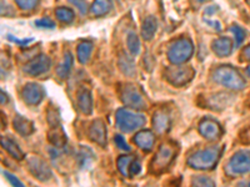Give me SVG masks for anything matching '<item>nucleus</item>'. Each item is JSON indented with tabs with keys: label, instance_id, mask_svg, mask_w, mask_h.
Returning <instances> with one entry per match:
<instances>
[{
	"label": "nucleus",
	"instance_id": "f257e3e1",
	"mask_svg": "<svg viewBox=\"0 0 250 187\" xmlns=\"http://www.w3.org/2000/svg\"><path fill=\"white\" fill-rule=\"evenodd\" d=\"M222 148L220 146H210V148L203 149V150L196 151L193 155L189 156L188 159V165L191 168L195 170H211L218 162L220 157Z\"/></svg>",
	"mask_w": 250,
	"mask_h": 187
},
{
	"label": "nucleus",
	"instance_id": "f03ea898",
	"mask_svg": "<svg viewBox=\"0 0 250 187\" xmlns=\"http://www.w3.org/2000/svg\"><path fill=\"white\" fill-rule=\"evenodd\" d=\"M214 80L220 85L230 90H243L245 88V79L235 68L230 65H222L214 71Z\"/></svg>",
	"mask_w": 250,
	"mask_h": 187
},
{
	"label": "nucleus",
	"instance_id": "7ed1b4c3",
	"mask_svg": "<svg viewBox=\"0 0 250 187\" xmlns=\"http://www.w3.org/2000/svg\"><path fill=\"white\" fill-rule=\"evenodd\" d=\"M115 120H117L118 128L123 131V132H131L138 129L143 128L146 122L144 115L138 113L129 109L122 108L117 111L115 113Z\"/></svg>",
	"mask_w": 250,
	"mask_h": 187
},
{
	"label": "nucleus",
	"instance_id": "20e7f679",
	"mask_svg": "<svg viewBox=\"0 0 250 187\" xmlns=\"http://www.w3.org/2000/svg\"><path fill=\"white\" fill-rule=\"evenodd\" d=\"M193 53L194 45L191 40L188 37H180L169 46L168 59L174 65H180L190 59Z\"/></svg>",
	"mask_w": 250,
	"mask_h": 187
},
{
	"label": "nucleus",
	"instance_id": "39448f33",
	"mask_svg": "<svg viewBox=\"0 0 250 187\" xmlns=\"http://www.w3.org/2000/svg\"><path fill=\"white\" fill-rule=\"evenodd\" d=\"M176 155V146L171 142H165L159 148L158 152H156L155 157L153 159L150 164V170L154 173H160L168 168L169 165L174 160Z\"/></svg>",
	"mask_w": 250,
	"mask_h": 187
},
{
	"label": "nucleus",
	"instance_id": "423d86ee",
	"mask_svg": "<svg viewBox=\"0 0 250 187\" xmlns=\"http://www.w3.org/2000/svg\"><path fill=\"white\" fill-rule=\"evenodd\" d=\"M195 71L190 66H169L165 70V79L174 86H184L190 82Z\"/></svg>",
	"mask_w": 250,
	"mask_h": 187
},
{
	"label": "nucleus",
	"instance_id": "0eeeda50",
	"mask_svg": "<svg viewBox=\"0 0 250 187\" xmlns=\"http://www.w3.org/2000/svg\"><path fill=\"white\" fill-rule=\"evenodd\" d=\"M227 172L230 176L250 172V151L240 150L234 153L227 165Z\"/></svg>",
	"mask_w": 250,
	"mask_h": 187
},
{
	"label": "nucleus",
	"instance_id": "6e6552de",
	"mask_svg": "<svg viewBox=\"0 0 250 187\" xmlns=\"http://www.w3.org/2000/svg\"><path fill=\"white\" fill-rule=\"evenodd\" d=\"M120 99L125 105L133 109H144L146 106L143 94L139 89L133 84H126L120 91Z\"/></svg>",
	"mask_w": 250,
	"mask_h": 187
},
{
	"label": "nucleus",
	"instance_id": "1a4fd4ad",
	"mask_svg": "<svg viewBox=\"0 0 250 187\" xmlns=\"http://www.w3.org/2000/svg\"><path fill=\"white\" fill-rule=\"evenodd\" d=\"M26 165H28L29 172L39 181L46 182L48 180L51 179V170L49 168V165L43 159H40L39 156L28 157Z\"/></svg>",
	"mask_w": 250,
	"mask_h": 187
},
{
	"label": "nucleus",
	"instance_id": "9d476101",
	"mask_svg": "<svg viewBox=\"0 0 250 187\" xmlns=\"http://www.w3.org/2000/svg\"><path fill=\"white\" fill-rule=\"evenodd\" d=\"M51 61L46 55H38L33 60L25 64L24 66V73L30 76H39L42 74H45L46 71L50 69Z\"/></svg>",
	"mask_w": 250,
	"mask_h": 187
},
{
	"label": "nucleus",
	"instance_id": "9b49d317",
	"mask_svg": "<svg viewBox=\"0 0 250 187\" xmlns=\"http://www.w3.org/2000/svg\"><path fill=\"white\" fill-rule=\"evenodd\" d=\"M199 132L207 140L215 141L223 135V129L218 121L210 117H205L199 122Z\"/></svg>",
	"mask_w": 250,
	"mask_h": 187
},
{
	"label": "nucleus",
	"instance_id": "f8f14e48",
	"mask_svg": "<svg viewBox=\"0 0 250 187\" xmlns=\"http://www.w3.org/2000/svg\"><path fill=\"white\" fill-rule=\"evenodd\" d=\"M23 100L28 104V105H38L42 102V100L45 96V90L43 89V86L39 85V84H35V82H29L24 86L23 89Z\"/></svg>",
	"mask_w": 250,
	"mask_h": 187
},
{
	"label": "nucleus",
	"instance_id": "ddd939ff",
	"mask_svg": "<svg viewBox=\"0 0 250 187\" xmlns=\"http://www.w3.org/2000/svg\"><path fill=\"white\" fill-rule=\"evenodd\" d=\"M89 137L91 141L98 144L99 146H105L106 145V125L103 120L98 119L91 122L89 128Z\"/></svg>",
	"mask_w": 250,
	"mask_h": 187
},
{
	"label": "nucleus",
	"instance_id": "4468645a",
	"mask_svg": "<svg viewBox=\"0 0 250 187\" xmlns=\"http://www.w3.org/2000/svg\"><path fill=\"white\" fill-rule=\"evenodd\" d=\"M134 142L138 145V148L142 149L145 152L153 150L154 144H155V136L150 130H142L135 135Z\"/></svg>",
	"mask_w": 250,
	"mask_h": 187
},
{
	"label": "nucleus",
	"instance_id": "2eb2a0df",
	"mask_svg": "<svg viewBox=\"0 0 250 187\" xmlns=\"http://www.w3.org/2000/svg\"><path fill=\"white\" fill-rule=\"evenodd\" d=\"M170 116L165 110H158L153 115V126L154 130L158 133H165L170 128Z\"/></svg>",
	"mask_w": 250,
	"mask_h": 187
},
{
	"label": "nucleus",
	"instance_id": "dca6fc26",
	"mask_svg": "<svg viewBox=\"0 0 250 187\" xmlns=\"http://www.w3.org/2000/svg\"><path fill=\"white\" fill-rule=\"evenodd\" d=\"M211 49L219 57L229 56L231 54V50H233V41L227 37H219L211 43Z\"/></svg>",
	"mask_w": 250,
	"mask_h": 187
},
{
	"label": "nucleus",
	"instance_id": "f3484780",
	"mask_svg": "<svg viewBox=\"0 0 250 187\" xmlns=\"http://www.w3.org/2000/svg\"><path fill=\"white\" fill-rule=\"evenodd\" d=\"M78 106L80 111L85 115H90L93 111V99H91V93L89 89L82 88L78 91Z\"/></svg>",
	"mask_w": 250,
	"mask_h": 187
},
{
	"label": "nucleus",
	"instance_id": "a211bd4d",
	"mask_svg": "<svg viewBox=\"0 0 250 187\" xmlns=\"http://www.w3.org/2000/svg\"><path fill=\"white\" fill-rule=\"evenodd\" d=\"M13 126H14V130L18 133H20V135H23V136H29L35 130L34 124L30 120L21 116V115H17L14 117V120H13Z\"/></svg>",
	"mask_w": 250,
	"mask_h": 187
},
{
	"label": "nucleus",
	"instance_id": "6ab92c4d",
	"mask_svg": "<svg viewBox=\"0 0 250 187\" xmlns=\"http://www.w3.org/2000/svg\"><path fill=\"white\" fill-rule=\"evenodd\" d=\"M48 139L54 148H62L66 144V133L62 130V125L51 126V130L48 133Z\"/></svg>",
	"mask_w": 250,
	"mask_h": 187
},
{
	"label": "nucleus",
	"instance_id": "aec40b11",
	"mask_svg": "<svg viewBox=\"0 0 250 187\" xmlns=\"http://www.w3.org/2000/svg\"><path fill=\"white\" fill-rule=\"evenodd\" d=\"M1 146H3L4 150L9 153V155H12L15 160L20 161V160L24 159V152L21 151V149L18 146L17 142L14 140H12L10 137L8 136H1Z\"/></svg>",
	"mask_w": 250,
	"mask_h": 187
},
{
	"label": "nucleus",
	"instance_id": "412c9836",
	"mask_svg": "<svg viewBox=\"0 0 250 187\" xmlns=\"http://www.w3.org/2000/svg\"><path fill=\"white\" fill-rule=\"evenodd\" d=\"M158 30V21L155 17H148L143 21L142 37L144 40H151Z\"/></svg>",
	"mask_w": 250,
	"mask_h": 187
},
{
	"label": "nucleus",
	"instance_id": "4be33fe9",
	"mask_svg": "<svg viewBox=\"0 0 250 187\" xmlns=\"http://www.w3.org/2000/svg\"><path fill=\"white\" fill-rule=\"evenodd\" d=\"M113 8L111 0H94L91 4L90 13L95 17H103V15L108 14Z\"/></svg>",
	"mask_w": 250,
	"mask_h": 187
},
{
	"label": "nucleus",
	"instance_id": "5701e85b",
	"mask_svg": "<svg viewBox=\"0 0 250 187\" xmlns=\"http://www.w3.org/2000/svg\"><path fill=\"white\" fill-rule=\"evenodd\" d=\"M73 62H74V57H73L70 51H66L62 64L57 68V74L59 75L60 77H62V79L68 77L69 73H70L71 68H73Z\"/></svg>",
	"mask_w": 250,
	"mask_h": 187
},
{
	"label": "nucleus",
	"instance_id": "b1692460",
	"mask_svg": "<svg viewBox=\"0 0 250 187\" xmlns=\"http://www.w3.org/2000/svg\"><path fill=\"white\" fill-rule=\"evenodd\" d=\"M91 51H93V44L90 41H83L78 45L77 49V56L78 60H79L80 64H86L90 59V55H91Z\"/></svg>",
	"mask_w": 250,
	"mask_h": 187
},
{
	"label": "nucleus",
	"instance_id": "393cba45",
	"mask_svg": "<svg viewBox=\"0 0 250 187\" xmlns=\"http://www.w3.org/2000/svg\"><path fill=\"white\" fill-rule=\"evenodd\" d=\"M95 160V155L89 148H82L78 153V162L82 168H88Z\"/></svg>",
	"mask_w": 250,
	"mask_h": 187
},
{
	"label": "nucleus",
	"instance_id": "a878e982",
	"mask_svg": "<svg viewBox=\"0 0 250 187\" xmlns=\"http://www.w3.org/2000/svg\"><path fill=\"white\" fill-rule=\"evenodd\" d=\"M134 156L130 155H124V156H120L119 159H118V168H119L120 172L125 176V177H130V166L134 161Z\"/></svg>",
	"mask_w": 250,
	"mask_h": 187
},
{
	"label": "nucleus",
	"instance_id": "bb28decb",
	"mask_svg": "<svg viewBox=\"0 0 250 187\" xmlns=\"http://www.w3.org/2000/svg\"><path fill=\"white\" fill-rule=\"evenodd\" d=\"M119 65L122 71L124 73L125 75H128V76H133L135 74V66H134V61L131 57H129L128 55H122L119 60Z\"/></svg>",
	"mask_w": 250,
	"mask_h": 187
},
{
	"label": "nucleus",
	"instance_id": "cd10ccee",
	"mask_svg": "<svg viewBox=\"0 0 250 187\" xmlns=\"http://www.w3.org/2000/svg\"><path fill=\"white\" fill-rule=\"evenodd\" d=\"M55 15H57L58 20H60L62 23L65 24L71 23L75 18L74 12H73L71 9L65 8V6H60V8H58L57 10H55Z\"/></svg>",
	"mask_w": 250,
	"mask_h": 187
},
{
	"label": "nucleus",
	"instance_id": "c85d7f7f",
	"mask_svg": "<svg viewBox=\"0 0 250 187\" xmlns=\"http://www.w3.org/2000/svg\"><path fill=\"white\" fill-rule=\"evenodd\" d=\"M126 45L131 55H138L140 53V40L135 33H129L126 37Z\"/></svg>",
	"mask_w": 250,
	"mask_h": 187
},
{
	"label": "nucleus",
	"instance_id": "c756f323",
	"mask_svg": "<svg viewBox=\"0 0 250 187\" xmlns=\"http://www.w3.org/2000/svg\"><path fill=\"white\" fill-rule=\"evenodd\" d=\"M191 184H193L194 186H199V187L215 186V182H214L211 179H209V177H207V176H196V177H194L193 179Z\"/></svg>",
	"mask_w": 250,
	"mask_h": 187
},
{
	"label": "nucleus",
	"instance_id": "7c9ffc66",
	"mask_svg": "<svg viewBox=\"0 0 250 187\" xmlns=\"http://www.w3.org/2000/svg\"><path fill=\"white\" fill-rule=\"evenodd\" d=\"M230 31L234 34V37H235V45L239 46L240 44L244 41L245 39V31L244 29H242L240 26L238 25H233L230 28Z\"/></svg>",
	"mask_w": 250,
	"mask_h": 187
},
{
	"label": "nucleus",
	"instance_id": "2f4dec72",
	"mask_svg": "<svg viewBox=\"0 0 250 187\" xmlns=\"http://www.w3.org/2000/svg\"><path fill=\"white\" fill-rule=\"evenodd\" d=\"M15 3H17V5L19 6L21 10L29 12V10H33V9L38 5L39 0H15Z\"/></svg>",
	"mask_w": 250,
	"mask_h": 187
},
{
	"label": "nucleus",
	"instance_id": "473e14b6",
	"mask_svg": "<svg viewBox=\"0 0 250 187\" xmlns=\"http://www.w3.org/2000/svg\"><path fill=\"white\" fill-rule=\"evenodd\" d=\"M35 25L38 28H43V29H54L55 23L53 20L48 19V18H44V19H39L35 21Z\"/></svg>",
	"mask_w": 250,
	"mask_h": 187
},
{
	"label": "nucleus",
	"instance_id": "72a5a7b5",
	"mask_svg": "<svg viewBox=\"0 0 250 187\" xmlns=\"http://www.w3.org/2000/svg\"><path fill=\"white\" fill-rule=\"evenodd\" d=\"M114 141H115V144H117V146L120 149V150H125V151L130 150V146L126 144V141H125V139L122 136V135H117V136L114 137Z\"/></svg>",
	"mask_w": 250,
	"mask_h": 187
},
{
	"label": "nucleus",
	"instance_id": "f704fd0d",
	"mask_svg": "<svg viewBox=\"0 0 250 187\" xmlns=\"http://www.w3.org/2000/svg\"><path fill=\"white\" fill-rule=\"evenodd\" d=\"M3 175L5 176V179L8 180V181L10 182V184H12L13 186H18V187H23L24 186L23 182L19 181V180H18L17 177H15V176H13L12 173L8 172V171H3Z\"/></svg>",
	"mask_w": 250,
	"mask_h": 187
},
{
	"label": "nucleus",
	"instance_id": "c9c22d12",
	"mask_svg": "<svg viewBox=\"0 0 250 187\" xmlns=\"http://www.w3.org/2000/svg\"><path fill=\"white\" fill-rule=\"evenodd\" d=\"M140 170H142V165H140V161L138 159H134L133 164H131L130 166V177H133L134 175H138V173L140 172Z\"/></svg>",
	"mask_w": 250,
	"mask_h": 187
},
{
	"label": "nucleus",
	"instance_id": "e433bc0d",
	"mask_svg": "<svg viewBox=\"0 0 250 187\" xmlns=\"http://www.w3.org/2000/svg\"><path fill=\"white\" fill-rule=\"evenodd\" d=\"M70 3L75 4V5L78 6V9H79L80 12H82V14H85L86 13V5L84 4V0H69Z\"/></svg>",
	"mask_w": 250,
	"mask_h": 187
},
{
	"label": "nucleus",
	"instance_id": "4c0bfd02",
	"mask_svg": "<svg viewBox=\"0 0 250 187\" xmlns=\"http://www.w3.org/2000/svg\"><path fill=\"white\" fill-rule=\"evenodd\" d=\"M240 140L244 144H250V128L243 130V132L240 133Z\"/></svg>",
	"mask_w": 250,
	"mask_h": 187
},
{
	"label": "nucleus",
	"instance_id": "58836bf2",
	"mask_svg": "<svg viewBox=\"0 0 250 187\" xmlns=\"http://www.w3.org/2000/svg\"><path fill=\"white\" fill-rule=\"evenodd\" d=\"M243 56H244L245 60H249L250 61V45H248L247 48L243 50Z\"/></svg>",
	"mask_w": 250,
	"mask_h": 187
},
{
	"label": "nucleus",
	"instance_id": "ea45409f",
	"mask_svg": "<svg viewBox=\"0 0 250 187\" xmlns=\"http://www.w3.org/2000/svg\"><path fill=\"white\" fill-rule=\"evenodd\" d=\"M9 39L13 40V41H15V43H18V44H28V43H30V41H31L30 39H28V40H18V39H14V37H12V35H9Z\"/></svg>",
	"mask_w": 250,
	"mask_h": 187
},
{
	"label": "nucleus",
	"instance_id": "a19ab883",
	"mask_svg": "<svg viewBox=\"0 0 250 187\" xmlns=\"http://www.w3.org/2000/svg\"><path fill=\"white\" fill-rule=\"evenodd\" d=\"M8 101V97H6V94H4V91H1V104H5Z\"/></svg>",
	"mask_w": 250,
	"mask_h": 187
},
{
	"label": "nucleus",
	"instance_id": "79ce46f5",
	"mask_svg": "<svg viewBox=\"0 0 250 187\" xmlns=\"http://www.w3.org/2000/svg\"><path fill=\"white\" fill-rule=\"evenodd\" d=\"M247 75L248 76H250V66H248L247 68Z\"/></svg>",
	"mask_w": 250,
	"mask_h": 187
},
{
	"label": "nucleus",
	"instance_id": "37998d69",
	"mask_svg": "<svg viewBox=\"0 0 250 187\" xmlns=\"http://www.w3.org/2000/svg\"><path fill=\"white\" fill-rule=\"evenodd\" d=\"M199 1H208V0H199Z\"/></svg>",
	"mask_w": 250,
	"mask_h": 187
}]
</instances>
